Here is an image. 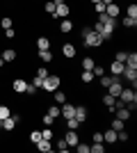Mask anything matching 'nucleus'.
<instances>
[{
	"instance_id": "47",
	"label": "nucleus",
	"mask_w": 137,
	"mask_h": 153,
	"mask_svg": "<svg viewBox=\"0 0 137 153\" xmlns=\"http://www.w3.org/2000/svg\"><path fill=\"white\" fill-rule=\"evenodd\" d=\"M89 2H91V5H94V2H101V0H89Z\"/></svg>"
},
{
	"instance_id": "6",
	"label": "nucleus",
	"mask_w": 137,
	"mask_h": 153,
	"mask_svg": "<svg viewBox=\"0 0 137 153\" xmlns=\"http://www.w3.org/2000/svg\"><path fill=\"white\" fill-rule=\"evenodd\" d=\"M62 55H64L66 59H73L76 55H78V48H76V44H71V41H66V44L62 46Z\"/></svg>"
},
{
	"instance_id": "8",
	"label": "nucleus",
	"mask_w": 137,
	"mask_h": 153,
	"mask_svg": "<svg viewBox=\"0 0 137 153\" xmlns=\"http://www.w3.org/2000/svg\"><path fill=\"white\" fill-rule=\"evenodd\" d=\"M121 76H124L126 80H128V82L133 85V89H135V85H137V69H128V66H126Z\"/></svg>"
},
{
	"instance_id": "26",
	"label": "nucleus",
	"mask_w": 137,
	"mask_h": 153,
	"mask_svg": "<svg viewBox=\"0 0 137 153\" xmlns=\"http://www.w3.org/2000/svg\"><path fill=\"white\" fill-rule=\"evenodd\" d=\"M94 64H96V62H94V57H82L80 66H82L85 71H91V69H94Z\"/></svg>"
},
{
	"instance_id": "15",
	"label": "nucleus",
	"mask_w": 137,
	"mask_h": 153,
	"mask_svg": "<svg viewBox=\"0 0 137 153\" xmlns=\"http://www.w3.org/2000/svg\"><path fill=\"white\" fill-rule=\"evenodd\" d=\"M34 146L39 149V151H44V153H50V151H53V140H44V137H41Z\"/></svg>"
},
{
	"instance_id": "20",
	"label": "nucleus",
	"mask_w": 137,
	"mask_h": 153,
	"mask_svg": "<svg viewBox=\"0 0 137 153\" xmlns=\"http://www.w3.org/2000/svg\"><path fill=\"white\" fill-rule=\"evenodd\" d=\"M53 151H62V153L69 151V144H66L64 137H62V140H57V144H53Z\"/></svg>"
},
{
	"instance_id": "3",
	"label": "nucleus",
	"mask_w": 137,
	"mask_h": 153,
	"mask_svg": "<svg viewBox=\"0 0 137 153\" xmlns=\"http://www.w3.org/2000/svg\"><path fill=\"white\" fill-rule=\"evenodd\" d=\"M19 121H21V114H9L7 119H2V130H7V133H12V130H16Z\"/></svg>"
},
{
	"instance_id": "36",
	"label": "nucleus",
	"mask_w": 137,
	"mask_h": 153,
	"mask_svg": "<svg viewBox=\"0 0 137 153\" xmlns=\"http://www.w3.org/2000/svg\"><path fill=\"white\" fill-rule=\"evenodd\" d=\"M105 7H107V5H105L103 0H101V2H94V12H96V16H98V14H103V12H105Z\"/></svg>"
},
{
	"instance_id": "45",
	"label": "nucleus",
	"mask_w": 137,
	"mask_h": 153,
	"mask_svg": "<svg viewBox=\"0 0 137 153\" xmlns=\"http://www.w3.org/2000/svg\"><path fill=\"white\" fill-rule=\"evenodd\" d=\"M41 82H44V80H41L39 76H34V78H32V85L37 87V89H41Z\"/></svg>"
},
{
	"instance_id": "31",
	"label": "nucleus",
	"mask_w": 137,
	"mask_h": 153,
	"mask_svg": "<svg viewBox=\"0 0 137 153\" xmlns=\"http://www.w3.org/2000/svg\"><path fill=\"white\" fill-rule=\"evenodd\" d=\"M41 137H44V140H53V137H55V133L50 130V126L41 128Z\"/></svg>"
},
{
	"instance_id": "38",
	"label": "nucleus",
	"mask_w": 137,
	"mask_h": 153,
	"mask_svg": "<svg viewBox=\"0 0 137 153\" xmlns=\"http://www.w3.org/2000/svg\"><path fill=\"white\" fill-rule=\"evenodd\" d=\"M39 140H41V130H32V133H30V142H32V144H37Z\"/></svg>"
},
{
	"instance_id": "25",
	"label": "nucleus",
	"mask_w": 137,
	"mask_h": 153,
	"mask_svg": "<svg viewBox=\"0 0 137 153\" xmlns=\"http://www.w3.org/2000/svg\"><path fill=\"white\" fill-rule=\"evenodd\" d=\"M37 57H39L44 64H48V62H53V53H50V51H39V55H37Z\"/></svg>"
},
{
	"instance_id": "42",
	"label": "nucleus",
	"mask_w": 137,
	"mask_h": 153,
	"mask_svg": "<svg viewBox=\"0 0 137 153\" xmlns=\"http://www.w3.org/2000/svg\"><path fill=\"white\" fill-rule=\"evenodd\" d=\"M91 71H94V76H98V78H101V76L105 73V69L101 66V64H94V69H91Z\"/></svg>"
},
{
	"instance_id": "23",
	"label": "nucleus",
	"mask_w": 137,
	"mask_h": 153,
	"mask_svg": "<svg viewBox=\"0 0 137 153\" xmlns=\"http://www.w3.org/2000/svg\"><path fill=\"white\" fill-rule=\"evenodd\" d=\"M66 121V130H78L80 128V121L76 119V117H71V119H64Z\"/></svg>"
},
{
	"instance_id": "10",
	"label": "nucleus",
	"mask_w": 137,
	"mask_h": 153,
	"mask_svg": "<svg viewBox=\"0 0 137 153\" xmlns=\"http://www.w3.org/2000/svg\"><path fill=\"white\" fill-rule=\"evenodd\" d=\"M73 117H76L80 123H85L87 119H89V110H87L85 105H78V108H76V114H73Z\"/></svg>"
},
{
	"instance_id": "41",
	"label": "nucleus",
	"mask_w": 137,
	"mask_h": 153,
	"mask_svg": "<svg viewBox=\"0 0 137 153\" xmlns=\"http://www.w3.org/2000/svg\"><path fill=\"white\" fill-rule=\"evenodd\" d=\"M37 91H39V89H37V87H34L32 82H27V87H25V94H27V96H34Z\"/></svg>"
},
{
	"instance_id": "24",
	"label": "nucleus",
	"mask_w": 137,
	"mask_h": 153,
	"mask_svg": "<svg viewBox=\"0 0 137 153\" xmlns=\"http://www.w3.org/2000/svg\"><path fill=\"white\" fill-rule=\"evenodd\" d=\"M53 98H55V103H57V105L66 103V94H64V91H59V89H55V91H53Z\"/></svg>"
},
{
	"instance_id": "21",
	"label": "nucleus",
	"mask_w": 137,
	"mask_h": 153,
	"mask_svg": "<svg viewBox=\"0 0 137 153\" xmlns=\"http://www.w3.org/2000/svg\"><path fill=\"white\" fill-rule=\"evenodd\" d=\"M126 66H128V69H137V53H128V57H126Z\"/></svg>"
},
{
	"instance_id": "13",
	"label": "nucleus",
	"mask_w": 137,
	"mask_h": 153,
	"mask_svg": "<svg viewBox=\"0 0 137 153\" xmlns=\"http://www.w3.org/2000/svg\"><path fill=\"white\" fill-rule=\"evenodd\" d=\"M0 57H2V59L7 62V64H9V62H16V57H19V53L14 51V48H5V51L0 53Z\"/></svg>"
},
{
	"instance_id": "27",
	"label": "nucleus",
	"mask_w": 137,
	"mask_h": 153,
	"mask_svg": "<svg viewBox=\"0 0 137 153\" xmlns=\"http://www.w3.org/2000/svg\"><path fill=\"white\" fill-rule=\"evenodd\" d=\"M112 80H114V76H107V73H103V76H101V87H103V89H107V87L112 85Z\"/></svg>"
},
{
	"instance_id": "32",
	"label": "nucleus",
	"mask_w": 137,
	"mask_h": 153,
	"mask_svg": "<svg viewBox=\"0 0 137 153\" xmlns=\"http://www.w3.org/2000/svg\"><path fill=\"white\" fill-rule=\"evenodd\" d=\"M101 101H103V105H105V108H112V105H114V96H112V94H105L103 98H101Z\"/></svg>"
},
{
	"instance_id": "17",
	"label": "nucleus",
	"mask_w": 137,
	"mask_h": 153,
	"mask_svg": "<svg viewBox=\"0 0 137 153\" xmlns=\"http://www.w3.org/2000/svg\"><path fill=\"white\" fill-rule=\"evenodd\" d=\"M37 51H50V39L48 37H37Z\"/></svg>"
},
{
	"instance_id": "5",
	"label": "nucleus",
	"mask_w": 137,
	"mask_h": 153,
	"mask_svg": "<svg viewBox=\"0 0 137 153\" xmlns=\"http://www.w3.org/2000/svg\"><path fill=\"white\" fill-rule=\"evenodd\" d=\"M112 117H117V119H121V121H128V119L133 117V112L126 108V105H121V108H114V110H112Z\"/></svg>"
},
{
	"instance_id": "29",
	"label": "nucleus",
	"mask_w": 137,
	"mask_h": 153,
	"mask_svg": "<svg viewBox=\"0 0 137 153\" xmlns=\"http://www.w3.org/2000/svg\"><path fill=\"white\" fill-rule=\"evenodd\" d=\"M0 27H2V30H7V27H14V21L9 19V16H2V19H0Z\"/></svg>"
},
{
	"instance_id": "4",
	"label": "nucleus",
	"mask_w": 137,
	"mask_h": 153,
	"mask_svg": "<svg viewBox=\"0 0 137 153\" xmlns=\"http://www.w3.org/2000/svg\"><path fill=\"white\" fill-rule=\"evenodd\" d=\"M76 114V105H73V103H62V105H59V117H62V119H71V117Z\"/></svg>"
},
{
	"instance_id": "37",
	"label": "nucleus",
	"mask_w": 137,
	"mask_h": 153,
	"mask_svg": "<svg viewBox=\"0 0 137 153\" xmlns=\"http://www.w3.org/2000/svg\"><path fill=\"white\" fill-rule=\"evenodd\" d=\"M9 114H12V110H9V105H0V119H7Z\"/></svg>"
},
{
	"instance_id": "40",
	"label": "nucleus",
	"mask_w": 137,
	"mask_h": 153,
	"mask_svg": "<svg viewBox=\"0 0 137 153\" xmlns=\"http://www.w3.org/2000/svg\"><path fill=\"white\" fill-rule=\"evenodd\" d=\"M5 39H9V41L16 39V30H14V27H7V30H5Z\"/></svg>"
},
{
	"instance_id": "43",
	"label": "nucleus",
	"mask_w": 137,
	"mask_h": 153,
	"mask_svg": "<svg viewBox=\"0 0 137 153\" xmlns=\"http://www.w3.org/2000/svg\"><path fill=\"white\" fill-rule=\"evenodd\" d=\"M91 142H103V133H101V130H94V133H91Z\"/></svg>"
},
{
	"instance_id": "12",
	"label": "nucleus",
	"mask_w": 137,
	"mask_h": 153,
	"mask_svg": "<svg viewBox=\"0 0 137 153\" xmlns=\"http://www.w3.org/2000/svg\"><path fill=\"white\" fill-rule=\"evenodd\" d=\"M124 69H126V64H124V62L112 59V64H110V76H121V73H124Z\"/></svg>"
},
{
	"instance_id": "48",
	"label": "nucleus",
	"mask_w": 137,
	"mask_h": 153,
	"mask_svg": "<svg viewBox=\"0 0 137 153\" xmlns=\"http://www.w3.org/2000/svg\"><path fill=\"white\" fill-rule=\"evenodd\" d=\"M0 128H2V119H0Z\"/></svg>"
},
{
	"instance_id": "2",
	"label": "nucleus",
	"mask_w": 137,
	"mask_h": 153,
	"mask_svg": "<svg viewBox=\"0 0 137 153\" xmlns=\"http://www.w3.org/2000/svg\"><path fill=\"white\" fill-rule=\"evenodd\" d=\"M59 85H62V78H59L57 73H48V76L44 78V82H41V89L44 91H55V89H59Z\"/></svg>"
},
{
	"instance_id": "28",
	"label": "nucleus",
	"mask_w": 137,
	"mask_h": 153,
	"mask_svg": "<svg viewBox=\"0 0 137 153\" xmlns=\"http://www.w3.org/2000/svg\"><path fill=\"white\" fill-rule=\"evenodd\" d=\"M126 16H130V19H137V5L130 2V5L126 7Z\"/></svg>"
},
{
	"instance_id": "16",
	"label": "nucleus",
	"mask_w": 137,
	"mask_h": 153,
	"mask_svg": "<svg viewBox=\"0 0 137 153\" xmlns=\"http://www.w3.org/2000/svg\"><path fill=\"white\" fill-rule=\"evenodd\" d=\"M105 14H107V16H110V19H117L119 14H121V7H119L117 2H110V5L105 7Z\"/></svg>"
},
{
	"instance_id": "33",
	"label": "nucleus",
	"mask_w": 137,
	"mask_h": 153,
	"mask_svg": "<svg viewBox=\"0 0 137 153\" xmlns=\"http://www.w3.org/2000/svg\"><path fill=\"white\" fill-rule=\"evenodd\" d=\"M46 112H48L50 117H55V119H57V117H59V105L55 103V105H50V108H46Z\"/></svg>"
},
{
	"instance_id": "46",
	"label": "nucleus",
	"mask_w": 137,
	"mask_h": 153,
	"mask_svg": "<svg viewBox=\"0 0 137 153\" xmlns=\"http://www.w3.org/2000/svg\"><path fill=\"white\" fill-rule=\"evenodd\" d=\"M2 66H5V59H2V57H0V69H2Z\"/></svg>"
},
{
	"instance_id": "18",
	"label": "nucleus",
	"mask_w": 137,
	"mask_h": 153,
	"mask_svg": "<svg viewBox=\"0 0 137 153\" xmlns=\"http://www.w3.org/2000/svg\"><path fill=\"white\" fill-rule=\"evenodd\" d=\"M94 78H96V76H94V71H85V69H82V73H80V80H82L85 85L94 82Z\"/></svg>"
},
{
	"instance_id": "9",
	"label": "nucleus",
	"mask_w": 137,
	"mask_h": 153,
	"mask_svg": "<svg viewBox=\"0 0 137 153\" xmlns=\"http://www.w3.org/2000/svg\"><path fill=\"white\" fill-rule=\"evenodd\" d=\"M114 142H117V130H112V128L103 130V144L105 146H110V144H114Z\"/></svg>"
},
{
	"instance_id": "44",
	"label": "nucleus",
	"mask_w": 137,
	"mask_h": 153,
	"mask_svg": "<svg viewBox=\"0 0 137 153\" xmlns=\"http://www.w3.org/2000/svg\"><path fill=\"white\" fill-rule=\"evenodd\" d=\"M48 73H50V71L46 69V66H41V69H37V76H39V78H41V80H44V78H46V76H48Z\"/></svg>"
},
{
	"instance_id": "39",
	"label": "nucleus",
	"mask_w": 137,
	"mask_h": 153,
	"mask_svg": "<svg viewBox=\"0 0 137 153\" xmlns=\"http://www.w3.org/2000/svg\"><path fill=\"white\" fill-rule=\"evenodd\" d=\"M126 57H128V51H119L117 55H114V59H117V62H124V64H126Z\"/></svg>"
},
{
	"instance_id": "11",
	"label": "nucleus",
	"mask_w": 137,
	"mask_h": 153,
	"mask_svg": "<svg viewBox=\"0 0 137 153\" xmlns=\"http://www.w3.org/2000/svg\"><path fill=\"white\" fill-rule=\"evenodd\" d=\"M59 32H62V34H71L73 32V21L71 19H59Z\"/></svg>"
},
{
	"instance_id": "19",
	"label": "nucleus",
	"mask_w": 137,
	"mask_h": 153,
	"mask_svg": "<svg viewBox=\"0 0 137 153\" xmlns=\"http://www.w3.org/2000/svg\"><path fill=\"white\" fill-rule=\"evenodd\" d=\"M110 128L119 133V130H124V128H126V121H121V119H117V117H112V123H110Z\"/></svg>"
},
{
	"instance_id": "1",
	"label": "nucleus",
	"mask_w": 137,
	"mask_h": 153,
	"mask_svg": "<svg viewBox=\"0 0 137 153\" xmlns=\"http://www.w3.org/2000/svg\"><path fill=\"white\" fill-rule=\"evenodd\" d=\"M105 41L101 39V34H96L94 30H89L87 34H82V46L85 48H101Z\"/></svg>"
},
{
	"instance_id": "30",
	"label": "nucleus",
	"mask_w": 137,
	"mask_h": 153,
	"mask_svg": "<svg viewBox=\"0 0 137 153\" xmlns=\"http://www.w3.org/2000/svg\"><path fill=\"white\" fill-rule=\"evenodd\" d=\"M41 123H44V126H53V123H55V117H50L48 112H44V114H41Z\"/></svg>"
},
{
	"instance_id": "22",
	"label": "nucleus",
	"mask_w": 137,
	"mask_h": 153,
	"mask_svg": "<svg viewBox=\"0 0 137 153\" xmlns=\"http://www.w3.org/2000/svg\"><path fill=\"white\" fill-rule=\"evenodd\" d=\"M44 12L50 14V19L55 16V0H46V2H44Z\"/></svg>"
},
{
	"instance_id": "14",
	"label": "nucleus",
	"mask_w": 137,
	"mask_h": 153,
	"mask_svg": "<svg viewBox=\"0 0 137 153\" xmlns=\"http://www.w3.org/2000/svg\"><path fill=\"white\" fill-rule=\"evenodd\" d=\"M64 140H66V144H69V146H76V144L80 142V137H78V130H66Z\"/></svg>"
},
{
	"instance_id": "34",
	"label": "nucleus",
	"mask_w": 137,
	"mask_h": 153,
	"mask_svg": "<svg viewBox=\"0 0 137 153\" xmlns=\"http://www.w3.org/2000/svg\"><path fill=\"white\" fill-rule=\"evenodd\" d=\"M76 151L78 153H89V144H87V142H78V144H76Z\"/></svg>"
},
{
	"instance_id": "7",
	"label": "nucleus",
	"mask_w": 137,
	"mask_h": 153,
	"mask_svg": "<svg viewBox=\"0 0 137 153\" xmlns=\"http://www.w3.org/2000/svg\"><path fill=\"white\" fill-rule=\"evenodd\" d=\"M25 87H27V82L23 80V78H14V80H12L14 94H25Z\"/></svg>"
},
{
	"instance_id": "35",
	"label": "nucleus",
	"mask_w": 137,
	"mask_h": 153,
	"mask_svg": "<svg viewBox=\"0 0 137 153\" xmlns=\"http://www.w3.org/2000/svg\"><path fill=\"white\" fill-rule=\"evenodd\" d=\"M121 25H124V27H135V25H137V19H130V16H126V19L121 21Z\"/></svg>"
}]
</instances>
